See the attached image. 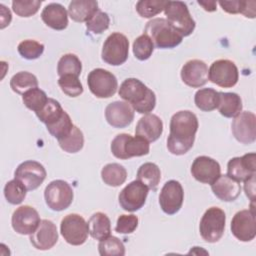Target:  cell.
Masks as SVG:
<instances>
[{
	"label": "cell",
	"instance_id": "cell-45",
	"mask_svg": "<svg viewBox=\"0 0 256 256\" xmlns=\"http://www.w3.org/2000/svg\"><path fill=\"white\" fill-rule=\"evenodd\" d=\"M41 3L39 0H14L12 9L20 17H30L38 12Z\"/></svg>",
	"mask_w": 256,
	"mask_h": 256
},
{
	"label": "cell",
	"instance_id": "cell-31",
	"mask_svg": "<svg viewBox=\"0 0 256 256\" xmlns=\"http://www.w3.org/2000/svg\"><path fill=\"white\" fill-rule=\"evenodd\" d=\"M195 105L198 109L209 112L217 108L219 102V92L212 88H203L195 93Z\"/></svg>",
	"mask_w": 256,
	"mask_h": 256
},
{
	"label": "cell",
	"instance_id": "cell-4",
	"mask_svg": "<svg viewBox=\"0 0 256 256\" xmlns=\"http://www.w3.org/2000/svg\"><path fill=\"white\" fill-rule=\"evenodd\" d=\"M149 142L140 136H131L127 133L118 134L111 142V152L118 159L140 157L149 153Z\"/></svg>",
	"mask_w": 256,
	"mask_h": 256
},
{
	"label": "cell",
	"instance_id": "cell-40",
	"mask_svg": "<svg viewBox=\"0 0 256 256\" xmlns=\"http://www.w3.org/2000/svg\"><path fill=\"white\" fill-rule=\"evenodd\" d=\"M154 51V44L148 35L142 34L137 37L133 42V53L134 56L140 60L144 61L150 58Z\"/></svg>",
	"mask_w": 256,
	"mask_h": 256
},
{
	"label": "cell",
	"instance_id": "cell-46",
	"mask_svg": "<svg viewBox=\"0 0 256 256\" xmlns=\"http://www.w3.org/2000/svg\"><path fill=\"white\" fill-rule=\"evenodd\" d=\"M138 222V217L133 214L120 215L117 219L115 231L119 234H131L136 230Z\"/></svg>",
	"mask_w": 256,
	"mask_h": 256
},
{
	"label": "cell",
	"instance_id": "cell-47",
	"mask_svg": "<svg viewBox=\"0 0 256 256\" xmlns=\"http://www.w3.org/2000/svg\"><path fill=\"white\" fill-rule=\"evenodd\" d=\"M219 5L222 7V9L230 14H238L241 11L242 7V1H219Z\"/></svg>",
	"mask_w": 256,
	"mask_h": 256
},
{
	"label": "cell",
	"instance_id": "cell-42",
	"mask_svg": "<svg viewBox=\"0 0 256 256\" xmlns=\"http://www.w3.org/2000/svg\"><path fill=\"white\" fill-rule=\"evenodd\" d=\"M17 50L21 57L27 60H34L39 58L44 52V45L35 40L27 39L18 44Z\"/></svg>",
	"mask_w": 256,
	"mask_h": 256
},
{
	"label": "cell",
	"instance_id": "cell-18",
	"mask_svg": "<svg viewBox=\"0 0 256 256\" xmlns=\"http://www.w3.org/2000/svg\"><path fill=\"white\" fill-rule=\"evenodd\" d=\"M191 174L197 181L211 185L221 175V167L213 158L199 156L192 163Z\"/></svg>",
	"mask_w": 256,
	"mask_h": 256
},
{
	"label": "cell",
	"instance_id": "cell-9",
	"mask_svg": "<svg viewBox=\"0 0 256 256\" xmlns=\"http://www.w3.org/2000/svg\"><path fill=\"white\" fill-rule=\"evenodd\" d=\"M87 84L91 93L97 98H110L118 88L115 75L103 68L93 69L88 74Z\"/></svg>",
	"mask_w": 256,
	"mask_h": 256
},
{
	"label": "cell",
	"instance_id": "cell-51",
	"mask_svg": "<svg viewBox=\"0 0 256 256\" xmlns=\"http://www.w3.org/2000/svg\"><path fill=\"white\" fill-rule=\"evenodd\" d=\"M198 4L201 5L204 10L208 11V12H213L215 11L217 8V2L216 1H198Z\"/></svg>",
	"mask_w": 256,
	"mask_h": 256
},
{
	"label": "cell",
	"instance_id": "cell-28",
	"mask_svg": "<svg viewBox=\"0 0 256 256\" xmlns=\"http://www.w3.org/2000/svg\"><path fill=\"white\" fill-rule=\"evenodd\" d=\"M87 223L89 228V234L92 238L100 241L110 235L111 222L105 213H94Z\"/></svg>",
	"mask_w": 256,
	"mask_h": 256
},
{
	"label": "cell",
	"instance_id": "cell-43",
	"mask_svg": "<svg viewBox=\"0 0 256 256\" xmlns=\"http://www.w3.org/2000/svg\"><path fill=\"white\" fill-rule=\"evenodd\" d=\"M73 126H74V124L72 123L70 116L68 115L67 112H64L63 116L58 121H56L55 123H53L49 126H46V127H47L48 132L53 137H55L57 140H59V139L64 138L65 136H67L71 132Z\"/></svg>",
	"mask_w": 256,
	"mask_h": 256
},
{
	"label": "cell",
	"instance_id": "cell-48",
	"mask_svg": "<svg viewBox=\"0 0 256 256\" xmlns=\"http://www.w3.org/2000/svg\"><path fill=\"white\" fill-rule=\"evenodd\" d=\"M255 1H242V7L240 13L243 14L247 18H255Z\"/></svg>",
	"mask_w": 256,
	"mask_h": 256
},
{
	"label": "cell",
	"instance_id": "cell-17",
	"mask_svg": "<svg viewBox=\"0 0 256 256\" xmlns=\"http://www.w3.org/2000/svg\"><path fill=\"white\" fill-rule=\"evenodd\" d=\"M41 222L38 212L29 205L18 207L12 214L11 224L15 232L21 235L32 234Z\"/></svg>",
	"mask_w": 256,
	"mask_h": 256
},
{
	"label": "cell",
	"instance_id": "cell-29",
	"mask_svg": "<svg viewBox=\"0 0 256 256\" xmlns=\"http://www.w3.org/2000/svg\"><path fill=\"white\" fill-rule=\"evenodd\" d=\"M101 178L106 185L117 187L126 181L127 171L118 163H109L102 168Z\"/></svg>",
	"mask_w": 256,
	"mask_h": 256
},
{
	"label": "cell",
	"instance_id": "cell-35",
	"mask_svg": "<svg viewBox=\"0 0 256 256\" xmlns=\"http://www.w3.org/2000/svg\"><path fill=\"white\" fill-rule=\"evenodd\" d=\"M58 144L62 150L67 153H77L84 145V136L82 131L77 127L73 126L71 132L62 139L58 140Z\"/></svg>",
	"mask_w": 256,
	"mask_h": 256
},
{
	"label": "cell",
	"instance_id": "cell-3",
	"mask_svg": "<svg viewBox=\"0 0 256 256\" xmlns=\"http://www.w3.org/2000/svg\"><path fill=\"white\" fill-rule=\"evenodd\" d=\"M144 34L148 35L154 46L159 49H171L178 46L183 37L164 18H154L146 23Z\"/></svg>",
	"mask_w": 256,
	"mask_h": 256
},
{
	"label": "cell",
	"instance_id": "cell-50",
	"mask_svg": "<svg viewBox=\"0 0 256 256\" xmlns=\"http://www.w3.org/2000/svg\"><path fill=\"white\" fill-rule=\"evenodd\" d=\"M0 8H1V29H4L6 26H8L11 22L12 19V15L10 10L4 6L3 4H0Z\"/></svg>",
	"mask_w": 256,
	"mask_h": 256
},
{
	"label": "cell",
	"instance_id": "cell-1",
	"mask_svg": "<svg viewBox=\"0 0 256 256\" xmlns=\"http://www.w3.org/2000/svg\"><path fill=\"white\" fill-rule=\"evenodd\" d=\"M198 127V119L193 112H176L170 120V133L167 138L169 152L174 155L186 154L193 147Z\"/></svg>",
	"mask_w": 256,
	"mask_h": 256
},
{
	"label": "cell",
	"instance_id": "cell-44",
	"mask_svg": "<svg viewBox=\"0 0 256 256\" xmlns=\"http://www.w3.org/2000/svg\"><path fill=\"white\" fill-rule=\"evenodd\" d=\"M110 18L106 12L98 9L93 16L86 22V28L94 34H101L109 28Z\"/></svg>",
	"mask_w": 256,
	"mask_h": 256
},
{
	"label": "cell",
	"instance_id": "cell-41",
	"mask_svg": "<svg viewBox=\"0 0 256 256\" xmlns=\"http://www.w3.org/2000/svg\"><path fill=\"white\" fill-rule=\"evenodd\" d=\"M58 85L69 97H77L83 93V86L78 78L75 75H64L59 77Z\"/></svg>",
	"mask_w": 256,
	"mask_h": 256
},
{
	"label": "cell",
	"instance_id": "cell-13",
	"mask_svg": "<svg viewBox=\"0 0 256 256\" xmlns=\"http://www.w3.org/2000/svg\"><path fill=\"white\" fill-rule=\"evenodd\" d=\"M148 190V187L139 180L130 182L119 193L118 200L120 206L128 212L138 211L146 202Z\"/></svg>",
	"mask_w": 256,
	"mask_h": 256
},
{
	"label": "cell",
	"instance_id": "cell-24",
	"mask_svg": "<svg viewBox=\"0 0 256 256\" xmlns=\"http://www.w3.org/2000/svg\"><path fill=\"white\" fill-rule=\"evenodd\" d=\"M163 132V122L155 114H146L141 117L136 125L135 134L146 139L148 142H154Z\"/></svg>",
	"mask_w": 256,
	"mask_h": 256
},
{
	"label": "cell",
	"instance_id": "cell-19",
	"mask_svg": "<svg viewBox=\"0 0 256 256\" xmlns=\"http://www.w3.org/2000/svg\"><path fill=\"white\" fill-rule=\"evenodd\" d=\"M34 248L38 250H49L58 241V231L56 225L48 219H43L36 230L30 234L29 238Z\"/></svg>",
	"mask_w": 256,
	"mask_h": 256
},
{
	"label": "cell",
	"instance_id": "cell-30",
	"mask_svg": "<svg viewBox=\"0 0 256 256\" xmlns=\"http://www.w3.org/2000/svg\"><path fill=\"white\" fill-rule=\"evenodd\" d=\"M137 180L146 185L148 189L156 190L161 180L160 168L152 162L142 164L137 171Z\"/></svg>",
	"mask_w": 256,
	"mask_h": 256
},
{
	"label": "cell",
	"instance_id": "cell-15",
	"mask_svg": "<svg viewBox=\"0 0 256 256\" xmlns=\"http://www.w3.org/2000/svg\"><path fill=\"white\" fill-rule=\"evenodd\" d=\"M183 200L184 191L180 182L169 180L163 185L159 195V204L164 213L176 214L182 207Z\"/></svg>",
	"mask_w": 256,
	"mask_h": 256
},
{
	"label": "cell",
	"instance_id": "cell-27",
	"mask_svg": "<svg viewBox=\"0 0 256 256\" xmlns=\"http://www.w3.org/2000/svg\"><path fill=\"white\" fill-rule=\"evenodd\" d=\"M217 109L226 118H234L242 111V100L237 93L219 92Z\"/></svg>",
	"mask_w": 256,
	"mask_h": 256
},
{
	"label": "cell",
	"instance_id": "cell-21",
	"mask_svg": "<svg viewBox=\"0 0 256 256\" xmlns=\"http://www.w3.org/2000/svg\"><path fill=\"white\" fill-rule=\"evenodd\" d=\"M256 174V154L248 153L228 161L227 175L238 182L245 181Z\"/></svg>",
	"mask_w": 256,
	"mask_h": 256
},
{
	"label": "cell",
	"instance_id": "cell-11",
	"mask_svg": "<svg viewBox=\"0 0 256 256\" xmlns=\"http://www.w3.org/2000/svg\"><path fill=\"white\" fill-rule=\"evenodd\" d=\"M254 202L250 209L238 211L231 221V232L235 238L242 242L252 241L256 236V219Z\"/></svg>",
	"mask_w": 256,
	"mask_h": 256
},
{
	"label": "cell",
	"instance_id": "cell-33",
	"mask_svg": "<svg viewBox=\"0 0 256 256\" xmlns=\"http://www.w3.org/2000/svg\"><path fill=\"white\" fill-rule=\"evenodd\" d=\"M10 87L14 92L23 95L26 91L38 87V80L34 74L27 71H20L12 76Z\"/></svg>",
	"mask_w": 256,
	"mask_h": 256
},
{
	"label": "cell",
	"instance_id": "cell-34",
	"mask_svg": "<svg viewBox=\"0 0 256 256\" xmlns=\"http://www.w3.org/2000/svg\"><path fill=\"white\" fill-rule=\"evenodd\" d=\"M82 71V63L80 59L72 53L63 55L57 64V73L59 77L64 75H75L78 76Z\"/></svg>",
	"mask_w": 256,
	"mask_h": 256
},
{
	"label": "cell",
	"instance_id": "cell-37",
	"mask_svg": "<svg viewBox=\"0 0 256 256\" xmlns=\"http://www.w3.org/2000/svg\"><path fill=\"white\" fill-rule=\"evenodd\" d=\"M48 99L49 98L47 97L46 93L38 87L26 91L22 96L24 105L35 113L40 111L44 107Z\"/></svg>",
	"mask_w": 256,
	"mask_h": 256
},
{
	"label": "cell",
	"instance_id": "cell-2",
	"mask_svg": "<svg viewBox=\"0 0 256 256\" xmlns=\"http://www.w3.org/2000/svg\"><path fill=\"white\" fill-rule=\"evenodd\" d=\"M118 94L140 114H149L155 108V93L137 78L125 79L120 85Z\"/></svg>",
	"mask_w": 256,
	"mask_h": 256
},
{
	"label": "cell",
	"instance_id": "cell-12",
	"mask_svg": "<svg viewBox=\"0 0 256 256\" xmlns=\"http://www.w3.org/2000/svg\"><path fill=\"white\" fill-rule=\"evenodd\" d=\"M208 78L212 83L222 88H231L238 82V68L231 60L219 59L211 64L208 70Z\"/></svg>",
	"mask_w": 256,
	"mask_h": 256
},
{
	"label": "cell",
	"instance_id": "cell-32",
	"mask_svg": "<svg viewBox=\"0 0 256 256\" xmlns=\"http://www.w3.org/2000/svg\"><path fill=\"white\" fill-rule=\"evenodd\" d=\"M64 112L61 104L57 100L49 98L44 107L36 112V116L42 123L49 126L58 121L63 116Z\"/></svg>",
	"mask_w": 256,
	"mask_h": 256
},
{
	"label": "cell",
	"instance_id": "cell-20",
	"mask_svg": "<svg viewBox=\"0 0 256 256\" xmlns=\"http://www.w3.org/2000/svg\"><path fill=\"white\" fill-rule=\"evenodd\" d=\"M105 118L114 128H125L134 120V109L125 101H114L105 108Z\"/></svg>",
	"mask_w": 256,
	"mask_h": 256
},
{
	"label": "cell",
	"instance_id": "cell-23",
	"mask_svg": "<svg viewBox=\"0 0 256 256\" xmlns=\"http://www.w3.org/2000/svg\"><path fill=\"white\" fill-rule=\"evenodd\" d=\"M211 189L213 194L224 202L236 200L241 193L240 182L231 178L228 175H220L212 184Z\"/></svg>",
	"mask_w": 256,
	"mask_h": 256
},
{
	"label": "cell",
	"instance_id": "cell-8",
	"mask_svg": "<svg viewBox=\"0 0 256 256\" xmlns=\"http://www.w3.org/2000/svg\"><path fill=\"white\" fill-rule=\"evenodd\" d=\"M60 232L68 244L79 246L84 244L88 238V223L79 214H68L61 221Z\"/></svg>",
	"mask_w": 256,
	"mask_h": 256
},
{
	"label": "cell",
	"instance_id": "cell-38",
	"mask_svg": "<svg viewBox=\"0 0 256 256\" xmlns=\"http://www.w3.org/2000/svg\"><path fill=\"white\" fill-rule=\"evenodd\" d=\"M27 191L28 190L26 187L20 181L14 178L6 183L4 187V196L7 202L12 205H17L25 199Z\"/></svg>",
	"mask_w": 256,
	"mask_h": 256
},
{
	"label": "cell",
	"instance_id": "cell-26",
	"mask_svg": "<svg viewBox=\"0 0 256 256\" xmlns=\"http://www.w3.org/2000/svg\"><path fill=\"white\" fill-rule=\"evenodd\" d=\"M98 9L95 0H73L69 3L68 14L75 22H87Z\"/></svg>",
	"mask_w": 256,
	"mask_h": 256
},
{
	"label": "cell",
	"instance_id": "cell-16",
	"mask_svg": "<svg viewBox=\"0 0 256 256\" xmlns=\"http://www.w3.org/2000/svg\"><path fill=\"white\" fill-rule=\"evenodd\" d=\"M235 139L245 145L251 144L256 140V116L250 111L241 112L234 117L231 125Z\"/></svg>",
	"mask_w": 256,
	"mask_h": 256
},
{
	"label": "cell",
	"instance_id": "cell-14",
	"mask_svg": "<svg viewBox=\"0 0 256 256\" xmlns=\"http://www.w3.org/2000/svg\"><path fill=\"white\" fill-rule=\"evenodd\" d=\"M46 170L44 166L34 160H28L20 165L15 170V179L20 181L27 190L37 189L46 178Z\"/></svg>",
	"mask_w": 256,
	"mask_h": 256
},
{
	"label": "cell",
	"instance_id": "cell-39",
	"mask_svg": "<svg viewBox=\"0 0 256 256\" xmlns=\"http://www.w3.org/2000/svg\"><path fill=\"white\" fill-rule=\"evenodd\" d=\"M167 1L140 0L136 3V11L143 18H152L164 11Z\"/></svg>",
	"mask_w": 256,
	"mask_h": 256
},
{
	"label": "cell",
	"instance_id": "cell-22",
	"mask_svg": "<svg viewBox=\"0 0 256 256\" xmlns=\"http://www.w3.org/2000/svg\"><path fill=\"white\" fill-rule=\"evenodd\" d=\"M182 81L192 88L204 86L208 81V67L206 63L199 59L187 61L181 69Z\"/></svg>",
	"mask_w": 256,
	"mask_h": 256
},
{
	"label": "cell",
	"instance_id": "cell-36",
	"mask_svg": "<svg viewBox=\"0 0 256 256\" xmlns=\"http://www.w3.org/2000/svg\"><path fill=\"white\" fill-rule=\"evenodd\" d=\"M98 251L101 256H124L125 247L123 242L115 237L108 236L100 240L98 244Z\"/></svg>",
	"mask_w": 256,
	"mask_h": 256
},
{
	"label": "cell",
	"instance_id": "cell-10",
	"mask_svg": "<svg viewBox=\"0 0 256 256\" xmlns=\"http://www.w3.org/2000/svg\"><path fill=\"white\" fill-rule=\"evenodd\" d=\"M73 197V189L64 180L51 181L44 191L45 202L53 211L67 209L71 205Z\"/></svg>",
	"mask_w": 256,
	"mask_h": 256
},
{
	"label": "cell",
	"instance_id": "cell-49",
	"mask_svg": "<svg viewBox=\"0 0 256 256\" xmlns=\"http://www.w3.org/2000/svg\"><path fill=\"white\" fill-rule=\"evenodd\" d=\"M244 190H245L246 196L250 198L251 202H254V200H255V175L251 176L250 178H248L244 181Z\"/></svg>",
	"mask_w": 256,
	"mask_h": 256
},
{
	"label": "cell",
	"instance_id": "cell-6",
	"mask_svg": "<svg viewBox=\"0 0 256 256\" xmlns=\"http://www.w3.org/2000/svg\"><path fill=\"white\" fill-rule=\"evenodd\" d=\"M226 215L219 207H210L203 214L200 224L199 232L204 241L208 243L218 242L225 230Z\"/></svg>",
	"mask_w": 256,
	"mask_h": 256
},
{
	"label": "cell",
	"instance_id": "cell-7",
	"mask_svg": "<svg viewBox=\"0 0 256 256\" xmlns=\"http://www.w3.org/2000/svg\"><path fill=\"white\" fill-rule=\"evenodd\" d=\"M129 54L128 38L120 33L114 32L110 34L102 47V60L112 66H119L126 62Z\"/></svg>",
	"mask_w": 256,
	"mask_h": 256
},
{
	"label": "cell",
	"instance_id": "cell-25",
	"mask_svg": "<svg viewBox=\"0 0 256 256\" xmlns=\"http://www.w3.org/2000/svg\"><path fill=\"white\" fill-rule=\"evenodd\" d=\"M42 21L54 30H64L68 26V12L59 3H50L41 12Z\"/></svg>",
	"mask_w": 256,
	"mask_h": 256
},
{
	"label": "cell",
	"instance_id": "cell-5",
	"mask_svg": "<svg viewBox=\"0 0 256 256\" xmlns=\"http://www.w3.org/2000/svg\"><path fill=\"white\" fill-rule=\"evenodd\" d=\"M164 13L168 23L182 37L189 36L193 33L196 24L186 3L182 1H167Z\"/></svg>",
	"mask_w": 256,
	"mask_h": 256
}]
</instances>
